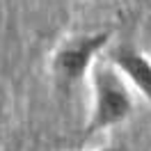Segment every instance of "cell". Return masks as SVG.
Listing matches in <instances>:
<instances>
[{
    "label": "cell",
    "mask_w": 151,
    "mask_h": 151,
    "mask_svg": "<svg viewBox=\"0 0 151 151\" xmlns=\"http://www.w3.org/2000/svg\"><path fill=\"white\" fill-rule=\"evenodd\" d=\"M96 151H126V147H119V144H114V147H103V149H96Z\"/></svg>",
    "instance_id": "4"
},
{
    "label": "cell",
    "mask_w": 151,
    "mask_h": 151,
    "mask_svg": "<svg viewBox=\"0 0 151 151\" xmlns=\"http://www.w3.org/2000/svg\"><path fill=\"white\" fill-rule=\"evenodd\" d=\"M0 114H2V99H0Z\"/></svg>",
    "instance_id": "5"
},
{
    "label": "cell",
    "mask_w": 151,
    "mask_h": 151,
    "mask_svg": "<svg viewBox=\"0 0 151 151\" xmlns=\"http://www.w3.org/2000/svg\"><path fill=\"white\" fill-rule=\"evenodd\" d=\"M110 41V32H87L64 39L50 57V73L62 89H71L92 73L101 60L103 48Z\"/></svg>",
    "instance_id": "2"
},
{
    "label": "cell",
    "mask_w": 151,
    "mask_h": 151,
    "mask_svg": "<svg viewBox=\"0 0 151 151\" xmlns=\"http://www.w3.org/2000/svg\"><path fill=\"white\" fill-rule=\"evenodd\" d=\"M89 85H92V110L85 124V137L124 124L135 108L131 85L108 57H101L94 64L89 73Z\"/></svg>",
    "instance_id": "1"
},
{
    "label": "cell",
    "mask_w": 151,
    "mask_h": 151,
    "mask_svg": "<svg viewBox=\"0 0 151 151\" xmlns=\"http://www.w3.org/2000/svg\"><path fill=\"white\" fill-rule=\"evenodd\" d=\"M105 57L117 66V71L126 78L133 92H137L151 105V57L131 41L114 44Z\"/></svg>",
    "instance_id": "3"
}]
</instances>
